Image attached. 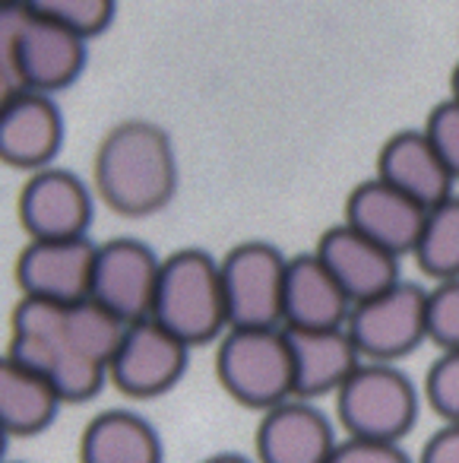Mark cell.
I'll list each match as a JSON object with an SVG mask.
<instances>
[{
    "instance_id": "cell-1",
    "label": "cell",
    "mask_w": 459,
    "mask_h": 463,
    "mask_svg": "<svg viewBox=\"0 0 459 463\" xmlns=\"http://www.w3.org/2000/svg\"><path fill=\"white\" fill-rule=\"evenodd\" d=\"M96 191L117 216L146 219L178 191L172 137L153 121H121L102 137L92 165Z\"/></svg>"
},
{
    "instance_id": "cell-2",
    "label": "cell",
    "mask_w": 459,
    "mask_h": 463,
    "mask_svg": "<svg viewBox=\"0 0 459 463\" xmlns=\"http://www.w3.org/2000/svg\"><path fill=\"white\" fill-rule=\"evenodd\" d=\"M67 305H52L42 298H20L14 308L7 359L45 374L58 387L64 403H86L98 397L108 381V368L89 359L67 334Z\"/></svg>"
},
{
    "instance_id": "cell-3",
    "label": "cell",
    "mask_w": 459,
    "mask_h": 463,
    "mask_svg": "<svg viewBox=\"0 0 459 463\" xmlns=\"http://www.w3.org/2000/svg\"><path fill=\"white\" fill-rule=\"evenodd\" d=\"M153 321L187 346H206L229 334L222 260L200 248H181L162 260Z\"/></svg>"
},
{
    "instance_id": "cell-4",
    "label": "cell",
    "mask_w": 459,
    "mask_h": 463,
    "mask_svg": "<svg viewBox=\"0 0 459 463\" xmlns=\"http://www.w3.org/2000/svg\"><path fill=\"white\" fill-rule=\"evenodd\" d=\"M4 42V77L10 90L54 92L80 80L86 67V42L80 33L29 14L26 7H4L0 23Z\"/></svg>"
},
{
    "instance_id": "cell-5",
    "label": "cell",
    "mask_w": 459,
    "mask_h": 463,
    "mask_svg": "<svg viewBox=\"0 0 459 463\" xmlns=\"http://www.w3.org/2000/svg\"><path fill=\"white\" fill-rule=\"evenodd\" d=\"M216 378L235 403L273 410L295 397V359L286 327H231L219 340Z\"/></svg>"
},
{
    "instance_id": "cell-6",
    "label": "cell",
    "mask_w": 459,
    "mask_h": 463,
    "mask_svg": "<svg viewBox=\"0 0 459 463\" xmlns=\"http://www.w3.org/2000/svg\"><path fill=\"white\" fill-rule=\"evenodd\" d=\"M418 387L389 362H361L336 393V416L349 438L399 444L418 419Z\"/></svg>"
},
{
    "instance_id": "cell-7",
    "label": "cell",
    "mask_w": 459,
    "mask_h": 463,
    "mask_svg": "<svg viewBox=\"0 0 459 463\" xmlns=\"http://www.w3.org/2000/svg\"><path fill=\"white\" fill-rule=\"evenodd\" d=\"M288 258L269 241H241L222 258L231 327H286Z\"/></svg>"
},
{
    "instance_id": "cell-8",
    "label": "cell",
    "mask_w": 459,
    "mask_h": 463,
    "mask_svg": "<svg viewBox=\"0 0 459 463\" xmlns=\"http://www.w3.org/2000/svg\"><path fill=\"white\" fill-rule=\"evenodd\" d=\"M345 330L361 359L396 365L427 340V292L399 279L380 296L351 305Z\"/></svg>"
},
{
    "instance_id": "cell-9",
    "label": "cell",
    "mask_w": 459,
    "mask_h": 463,
    "mask_svg": "<svg viewBox=\"0 0 459 463\" xmlns=\"http://www.w3.org/2000/svg\"><path fill=\"white\" fill-rule=\"evenodd\" d=\"M191 346L159 321L127 324L124 340L108 365V381L130 400H153L184 378Z\"/></svg>"
},
{
    "instance_id": "cell-10",
    "label": "cell",
    "mask_w": 459,
    "mask_h": 463,
    "mask_svg": "<svg viewBox=\"0 0 459 463\" xmlns=\"http://www.w3.org/2000/svg\"><path fill=\"white\" fill-rule=\"evenodd\" d=\"M162 260L140 239H111L98 245L92 298L124 324L153 317L155 289H159Z\"/></svg>"
},
{
    "instance_id": "cell-11",
    "label": "cell",
    "mask_w": 459,
    "mask_h": 463,
    "mask_svg": "<svg viewBox=\"0 0 459 463\" xmlns=\"http://www.w3.org/2000/svg\"><path fill=\"white\" fill-rule=\"evenodd\" d=\"M98 245L89 239L29 241L16 260V286L23 298L52 305H77L92 298Z\"/></svg>"
},
{
    "instance_id": "cell-12",
    "label": "cell",
    "mask_w": 459,
    "mask_h": 463,
    "mask_svg": "<svg viewBox=\"0 0 459 463\" xmlns=\"http://www.w3.org/2000/svg\"><path fill=\"white\" fill-rule=\"evenodd\" d=\"M92 216V191L67 168H42L20 191V222L33 241L86 239Z\"/></svg>"
},
{
    "instance_id": "cell-13",
    "label": "cell",
    "mask_w": 459,
    "mask_h": 463,
    "mask_svg": "<svg viewBox=\"0 0 459 463\" xmlns=\"http://www.w3.org/2000/svg\"><path fill=\"white\" fill-rule=\"evenodd\" d=\"M64 146V115L48 92L14 90L0 105V159L20 172L52 168Z\"/></svg>"
},
{
    "instance_id": "cell-14",
    "label": "cell",
    "mask_w": 459,
    "mask_h": 463,
    "mask_svg": "<svg viewBox=\"0 0 459 463\" xmlns=\"http://www.w3.org/2000/svg\"><path fill=\"white\" fill-rule=\"evenodd\" d=\"M425 219V206L415 203L406 194H399L393 184L380 181L377 175L355 184L349 197H345V222L361 232V235H368L374 245L387 248L396 258L415 254Z\"/></svg>"
},
{
    "instance_id": "cell-15",
    "label": "cell",
    "mask_w": 459,
    "mask_h": 463,
    "mask_svg": "<svg viewBox=\"0 0 459 463\" xmlns=\"http://www.w3.org/2000/svg\"><path fill=\"white\" fill-rule=\"evenodd\" d=\"M336 444L330 419L298 397L263 412L254 435L260 463H330Z\"/></svg>"
},
{
    "instance_id": "cell-16",
    "label": "cell",
    "mask_w": 459,
    "mask_h": 463,
    "mask_svg": "<svg viewBox=\"0 0 459 463\" xmlns=\"http://www.w3.org/2000/svg\"><path fill=\"white\" fill-rule=\"evenodd\" d=\"M314 254L336 277L351 305L368 302V298L380 296L389 286L399 283V258L389 254L387 248L374 245L368 235L351 229L349 222L330 225L317 239Z\"/></svg>"
},
{
    "instance_id": "cell-17",
    "label": "cell",
    "mask_w": 459,
    "mask_h": 463,
    "mask_svg": "<svg viewBox=\"0 0 459 463\" xmlns=\"http://www.w3.org/2000/svg\"><path fill=\"white\" fill-rule=\"evenodd\" d=\"M377 178L393 184L399 194L412 197L425 210L453 197V172L440 153L434 149L431 137L421 130H399L380 146L377 156Z\"/></svg>"
},
{
    "instance_id": "cell-18",
    "label": "cell",
    "mask_w": 459,
    "mask_h": 463,
    "mask_svg": "<svg viewBox=\"0 0 459 463\" xmlns=\"http://www.w3.org/2000/svg\"><path fill=\"white\" fill-rule=\"evenodd\" d=\"M295 359V397L320 400L336 397L342 384L358 372L361 353L345 327L333 330H295L286 327Z\"/></svg>"
},
{
    "instance_id": "cell-19",
    "label": "cell",
    "mask_w": 459,
    "mask_h": 463,
    "mask_svg": "<svg viewBox=\"0 0 459 463\" xmlns=\"http://www.w3.org/2000/svg\"><path fill=\"white\" fill-rule=\"evenodd\" d=\"M351 315V298L336 283L317 254H298L288 260L286 277V327L295 330H333L345 327Z\"/></svg>"
},
{
    "instance_id": "cell-20",
    "label": "cell",
    "mask_w": 459,
    "mask_h": 463,
    "mask_svg": "<svg viewBox=\"0 0 459 463\" xmlns=\"http://www.w3.org/2000/svg\"><path fill=\"white\" fill-rule=\"evenodd\" d=\"M80 463H162V438L134 410H105L83 429Z\"/></svg>"
},
{
    "instance_id": "cell-21",
    "label": "cell",
    "mask_w": 459,
    "mask_h": 463,
    "mask_svg": "<svg viewBox=\"0 0 459 463\" xmlns=\"http://www.w3.org/2000/svg\"><path fill=\"white\" fill-rule=\"evenodd\" d=\"M61 406H64V400L45 374L4 355V365H0V425L10 438H33L45 431Z\"/></svg>"
},
{
    "instance_id": "cell-22",
    "label": "cell",
    "mask_w": 459,
    "mask_h": 463,
    "mask_svg": "<svg viewBox=\"0 0 459 463\" xmlns=\"http://www.w3.org/2000/svg\"><path fill=\"white\" fill-rule=\"evenodd\" d=\"M415 264L425 277L437 279H459V197H446L444 203L431 206L421 229L418 248H415Z\"/></svg>"
},
{
    "instance_id": "cell-23",
    "label": "cell",
    "mask_w": 459,
    "mask_h": 463,
    "mask_svg": "<svg viewBox=\"0 0 459 463\" xmlns=\"http://www.w3.org/2000/svg\"><path fill=\"white\" fill-rule=\"evenodd\" d=\"M23 7L35 16L73 29L83 39H96L115 20V0H23Z\"/></svg>"
},
{
    "instance_id": "cell-24",
    "label": "cell",
    "mask_w": 459,
    "mask_h": 463,
    "mask_svg": "<svg viewBox=\"0 0 459 463\" xmlns=\"http://www.w3.org/2000/svg\"><path fill=\"white\" fill-rule=\"evenodd\" d=\"M427 340L440 353L459 349V279H444L427 292Z\"/></svg>"
},
{
    "instance_id": "cell-25",
    "label": "cell",
    "mask_w": 459,
    "mask_h": 463,
    "mask_svg": "<svg viewBox=\"0 0 459 463\" xmlns=\"http://www.w3.org/2000/svg\"><path fill=\"white\" fill-rule=\"evenodd\" d=\"M425 400L444 422H459V349L440 353L425 374Z\"/></svg>"
},
{
    "instance_id": "cell-26",
    "label": "cell",
    "mask_w": 459,
    "mask_h": 463,
    "mask_svg": "<svg viewBox=\"0 0 459 463\" xmlns=\"http://www.w3.org/2000/svg\"><path fill=\"white\" fill-rule=\"evenodd\" d=\"M425 134L431 137L434 149H437L440 159L446 162L453 178L459 181V99L450 96L434 105L425 121Z\"/></svg>"
},
{
    "instance_id": "cell-27",
    "label": "cell",
    "mask_w": 459,
    "mask_h": 463,
    "mask_svg": "<svg viewBox=\"0 0 459 463\" xmlns=\"http://www.w3.org/2000/svg\"><path fill=\"white\" fill-rule=\"evenodd\" d=\"M330 463H412L402 444L396 441H370V438H349L336 444Z\"/></svg>"
},
{
    "instance_id": "cell-28",
    "label": "cell",
    "mask_w": 459,
    "mask_h": 463,
    "mask_svg": "<svg viewBox=\"0 0 459 463\" xmlns=\"http://www.w3.org/2000/svg\"><path fill=\"white\" fill-rule=\"evenodd\" d=\"M418 463H459V422H444L421 448Z\"/></svg>"
},
{
    "instance_id": "cell-29",
    "label": "cell",
    "mask_w": 459,
    "mask_h": 463,
    "mask_svg": "<svg viewBox=\"0 0 459 463\" xmlns=\"http://www.w3.org/2000/svg\"><path fill=\"white\" fill-rule=\"evenodd\" d=\"M200 463H250V460L244 454H235V450H222V454H212Z\"/></svg>"
},
{
    "instance_id": "cell-30",
    "label": "cell",
    "mask_w": 459,
    "mask_h": 463,
    "mask_svg": "<svg viewBox=\"0 0 459 463\" xmlns=\"http://www.w3.org/2000/svg\"><path fill=\"white\" fill-rule=\"evenodd\" d=\"M450 96L459 99V64L453 67V77H450Z\"/></svg>"
},
{
    "instance_id": "cell-31",
    "label": "cell",
    "mask_w": 459,
    "mask_h": 463,
    "mask_svg": "<svg viewBox=\"0 0 459 463\" xmlns=\"http://www.w3.org/2000/svg\"><path fill=\"white\" fill-rule=\"evenodd\" d=\"M4 7H23V0H4Z\"/></svg>"
},
{
    "instance_id": "cell-32",
    "label": "cell",
    "mask_w": 459,
    "mask_h": 463,
    "mask_svg": "<svg viewBox=\"0 0 459 463\" xmlns=\"http://www.w3.org/2000/svg\"><path fill=\"white\" fill-rule=\"evenodd\" d=\"M14 463H16V460H14Z\"/></svg>"
}]
</instances>
